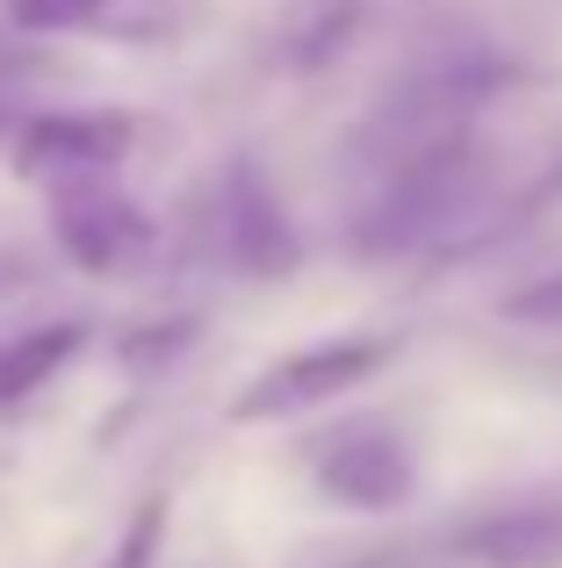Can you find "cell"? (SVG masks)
<instances>
[{
    "label": "cell",
    "mask_w": 562,
    "mask_h": 568,
    "mask_svg": "<svg viewBox=\"0 0 562 568\" xmlns=\"http://www.w3.org/2000/svg\"><path fill=\"white\" fill-rule=\"evenodd\" d=\"M51 237H58V252H66L72 266H87V274H123V266L152 245V223L138 216L130 194H116L101 173H87V181H58L51 187Z\"/></svg>",
    "instance_id": "obj_1"
},
{
    "label": "cell",
    "mask_w": 562,
    "mask_h": 568,
    "mask_svg": "<svg viewBox=\"0 0 562 568\" xmlns=\"http://www.w3.org/2000/svg\"><path fill=\"white\" fill-rule=\"evenodd\" d=\"M382 361H390V346H375V338H332V346L289 353V361H274L268 375L231 403V417H245V425H253V417H295V410H310V403H332V396H347V388H361Z\"/></svg>",
    "instance_id": "obj_2"
},
{
    "label": "cell",
    "mask_w": 562,
    "mask_h": 568,
    "mask_svg": "<svg viewBox=\"0 0 562 568\" xmlns=\"http://www.w3.org/2000/svg\"><path fill=\"white\" fill-rule=\"evenodd\" d=\"M130 144L123 115H29L14 130V173L22 181H87V173H109Z\"/></svg>",
    "instance_id": "obj_3"
},
{
    "label": "cell",
    "mask_w": 562,
    "mask_h": 568,
    "mask_svg": "<svg viewBox=\"0 0 562 568\" xmlns=\"http://www.w3.org/2000/svg\"><path fill=\"white\" fill-rule=\"evenodd\" d=\"M318 483L339 504H353V511H382V504H397L411 489V454L397 439H375V432L368 439H339L318 460Z\"/></svg>",
    "instance_id": "obj_4"
},
{
    "label": "cell",
    "mask_w": 562,
    "mask_h": 568,
    "mask_svg": "<svg viewBox=\"0 0 562 568\" xmlns=\"http://www.w3.org/2000/svg\"><path fill=\"white\" fill-rule=\"evenodd\" d=\"M462 555L483 568H562V504H512L462 532Z\"/></svg>",
    "instance_id": "obj_5"
},
{
    "label": "cell",
    "mask_w": 562,
    "mask_h": 568,
    "mask_svg": "<svg viewBox=\"0 0 562 568\" xmlns=\"http://www.w3.org/2000/svg\"><path fill=\"white\" fill-rule=\"evenodd\" d=\"M80 346H87L80 324H37V332H14L8 346H0V403L37 396V388L51 382Z\"/></svg>",
    "instance_id": "obj_6"
},
{
    "label": "cell",
    "mask_w": 562,
    "mask_h": 568,
    "mask_svg": "<svg viewBox=\"0 0 562 568\" xmlns=\"http://www.w3.org/2000/svg\"><path fill=\"white\" fill-rule=\"evenodd\" d=\"M109 0H8L14 29H37V37H66V29H87Z\"/></svg>",
    "instance_id": "obj_7"
},
{
    "label": "cell",
    "mask_w": 562,
    "mask_h": 568,
    "mask_svg": "<svg viewBox=\"0 0 562 568\" xmlns=\"http://www.w3.org/2000/svg\"><path fill=\"white\" fill-rule=\"evenodd\" d=\"M152 547H159V511H144L138 526H130V540L109 555V568H144V561H152Z\"/></svg>",
    "instance_id": "obj_8"
},
{
    "label": "cell",
    "mask_w": 562,
    "mask_h": 568,
    "mask_svg": "<svg viewBox=\"0 0 562 568\" xmlns=\"http://www.w3.org/2000/svg\"><path fill=\"white\" fill-rule=\"evenodd\" d=\"M512 317H562V281H549V288H534V295H520V303H512Z\"/></svg>",
    "instance_id": "obj_9"
}]
</instances>
